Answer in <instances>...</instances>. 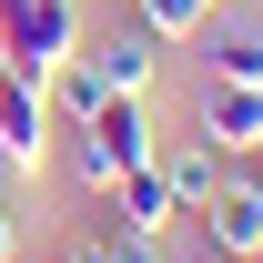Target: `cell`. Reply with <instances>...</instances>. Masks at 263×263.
Returning a JSON list of instances; mask_svg holds the SVG:
<instances>
[{
	"label": "cell",
	"instance_id": "obj_10",
	"mask_svg": "<svg viewBox=\"0 0 263 263\" xmlns=\"http://www.w3.org/2000/svg\"><path fill=\"white\" fill-rule=\"evenodd\" d=\"M61 263H122V243H111V233H101V243H71Z\"/></svg>",
	"mask_w": 263,
	"mask_h": 263
},
{
	"label": "cell",
	"instance_id": "obj_5",
	"mask_svg": "<svg viewBox=\"0 0 263 263\" xmlns=\"http://www.w3.org/2000/svg\"><path fill=\"white\" fill-rule=\"evenodd\" d=\"M172 223H182V202H172L162 162H132L111 182V233H172Z\"/></svg>",
	"mask_w": 263,
	"mask_h": 263
},
{
	"label": "cell",
	"instance_id": "obj_2",
	"mask_svg": "<svg viewBox=\"0 0 263 263\" xmlns=\"http://www.w3.org/2000/svg\"><path fill=\"white\" fill-rule=\"evenodd\" d=\"M193 233L213 243V263H253L263 253V172L223 162V182H213V202L193 213Z\"/></svg>",
	"mask_w": 263,
	"mask_h": 263
},
{
	"label": "cell",
	"instance_id": "obj_8",
	"mask_svg": "<svg viewBox=\"0 0 263 263\" xmlns=\"http://www.w3.org/2000/svg\"><path fill=\"white\" fill-rule=\"evenodd\" d=\"M152 162H162V182H172V202H182V213H202V202H213V182H223V152H213V142H172V152H152Z\"/></svg>",
	"mask_w": 263,
	"mask_h": 263
},
{
	"label": "cell",
	"instance_id": "obj_7",
	"mask_svg": "<svg viewBox=\"0 0 263 263\" xmlns=\"http://www.w3.org/2000/svg\"><path fill=\"white\" fill-rule=\"evenodd\" d=\"M213 81H253L263 91V10H213Z\"/></svg>",
	"mask_w": 263,
	"mask_h": 263
},
{
	"label": "cell",
	"instance_id": "obj_13",
	"mask_svg": "<svg viewBox=\"0 0 263 263\" xmlns=\"http://www.w3.org/2000/svg\"><path fill=\"white\" fill-rule=\"evenodd\" d=\"M253 263H263V253H253Z\"/></svg>",
	"mask_w": 263,
	"mask_h": 263
},
{
	"label": "cell",
	"instance_id": "obj_4",
	"mask_svg": "<svg viewBox=\"0 0 263 263\" xmlns=\"http://www.w3.org/2000/svg\"><path fill=\"white\" fill-rule=\"evenodd\" d=\"M202 142L233 152V162L263 152V91H253V81H213V91H202Z\"/></svg>",
	"mask_w": 263,
	"mask_h": 263
},
{
	"label": "cell",
	"instance_id": "obj_1",
	"mask_svg": "<svg viewBox=\"0 0 263 263\" xmlns=\"http://www.w3.org/2000/svg\"><path fill=\"white\" fill-rule=\"evenodd\" d=\"M81 51V10L71 0H0V71H21L51 91V71Z\"/></svg>",
	"mask_w": 263,
	"mask_h": 263
},
{
	"label": "cell",
	"instance_id": "obj_6",
	"mask_svg": "<svg viewBox=\"0 0 263 263\" xmlns=\"http://www.w3.org/2000/svg\"><path fill=\"white\" fill-rule=\"evenodd\" d=\"M81 61L101 71V91H122V101H142V91H152V71H162V41H152V31H111V41H91Z\"/></svg>",
	"mask_w": 263,
	"mask_h": 263
},
{
	"label": "cell",
	"instance_id": "obj_9",
	"mask_svg": "<svg viewBox=\"0 0 263 263\" xmlns=\"http://www.w3.org/2000/svg\"><path fill=\"white\" fill-rule=\"evenodd\" d=\"M101 101H111V91H101V71H91V61H81V51H71V61H61V71H51V111H61V122H91Z\"/></svg>",
	"mask_w": 263,
	"mask_h": 263
},
{
	"label": "cell",
	"instance_id": "obj_3",
	"mask_svg": "<svg viewBox=\"0 0 263 263\" xmlns=\"http://www.w3.org/2000/svg\"><path fill=\"white\" fill-rule=\"evenodd\" d=\"M0 162H10V172H41V162H51V91L21 81V71H0Z\"/></svg>",
	"mask_w": 263,
	"mask_h": 263
},
{
	"label": "cell",
	"instance_id": "obj_12",
	"mask_svg": "<svg viewBox=\"0 0 263 263\" xmlns=\"http://www.w3.org/2000/svg\"><path fill=\"white\" fill-rule=\"evenodd\" d=\"M253 172H263V152H253Z\"/></svg>",
	"mask_w": 263,
	"mask_h": 263
},
{
	"label": "cell",
	"instance_id": "obj_11",
	"mask_svg": "<svg viewBox=\"0 0 263 263\" xmlns=\"http://www.w3.org/2000/svg\"><path fill=\"white\" fill-rule=\"evenodd\" d=\"M0 263H10V202H0Z\"/></svg>",
	"mask_w": 263,
	"mask_h": 263
}]
</instances>
